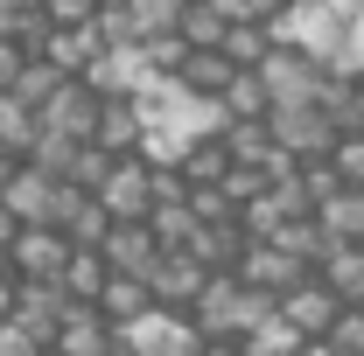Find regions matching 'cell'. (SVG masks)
I'll list each match as a JSON object with an SVG mask.
<instances>
[{
    "mask_svg": "<svg viewBox=\"0 0 364 356\" xmlns=\"http://www.w3.org/2000/svg\"><path fill=\"white\" fill-rule=\"evenodd\" d=\"M267 43L287 49V56H309V63L329 70V63L343 56V21H336L322 0H280L273 21H267Z\"/></svg>",
    "mask_w": 364,
    "mask_h": 356,
    "instance_id": "cell-1",
    "label": "cell"
},
{
    "mask_svg": "<svg viewBox=\"0 0 364 356\" xmlns=\"http://www.w3.org/2000/svg\"><path fill=\"white\" fill-rule=\"evenodd\" d=\"M252 77H259V91H267V112H322L329 91H336V77H329L322 63L287 56V49H267V63H259Z\"/></svg>",
    "mask_w": 364,
    "mask_h": 356,
    "instance_id": "cell-2",
    "label": "cell"
},
{
    "mask_svg": "<svg viewBox=\"0 0 364 356\" xmlns=\"http://www.w3.org/2000/svg\"><path fill=\"white\" fill-rule=\"evenodd\" d=\"M91 203H98L112 223H147V217H154V168H140L134 154H127V161H112L105 182L91 189Z\"/></svg>",
    "mask_w": 364,
    "mask_h": 356,
    "instance_id": "cell-3",
    "label": "cell"
},
{
    "mask_svg": "<svg viewBox=\"0 0 364 356\" xmlns=\"http://www.w3.org/2000/svg\"><path fill=\"white\" fill-rule=\"evenodd\" d=\"M196 328H189V314H168V308H147L140 321H127L119 335H112V350L127 356H196Z\"/></svg>",
    "mask_w": 364,
    "mask_h": 356,
    "instance_id": "cell-4",
    "label": "cell"
},
{
    "mask_svg": "<svg viewBox=\"0 0 364 356\" xmlns=\"http://www.w3.org/2000/svg\"><path fill=\"white\" fill-rule=\"evenodd\" d=\"M267 140L287 168H309L336 147V126H329V112H267Z\"/></svg>",
    "mask_w": 364,
    "mask_h": 356,
    "instance_id": "cell-5",
    "label": "cell"
},
{
    "mask_svg": "<svg viewBox=\"0 0 364 356\" xmlns=\"http://www.w3.org/2000/svg\"><path fill=\"white\" fill-rule=\"evenodd\" d=\"M273 314H280V321H287V328H294L301 343H322V335H329V321L343 314V301H336V294L322 287L316 272H309L301 287H287V294L273 301Z\"/></svg>",
    "mask_w": 364,
    "mask_h": 356,
    "instance_id": "cell-6",
    "label": "cell"
},
{
    "mask_svg": "<svg viewBox=\"0 0 364 356\" xmlns=\"http://www.w3.org/2000/svg\"><path fill=\"white\" fill-rule=\"evenodd\" d=\"M203 279H210V272L196 266L189 252H161L154 272H147V301H154V308H168V314H189V301L203 294Z\"/></svg>",
    "mask_w": 364,
    "mask_h": 356,
    "instance_id": "cell-7",
    "label": "cell"
},
{
    "mask_svg": "<svg viewBox=\"0 0 364 356\" xmlns=\"http://www.w3.org/2000/svg\"><path fill=\"white\" fill-rule=\"evenodd\" d=\"M63 259H70V238L63 230H14V245H7V272L14 279H49L56 287Z\"/></svg>",
    "mask_w": 364,
    "mask_h": 356,
    "instance_id": "cell-8",
    "label": "cell"
},
{
    "mask_svg": "<svg viewBox=\"0 0 364 356\" xmlns=\"http://www.w3.org/2000/svg\"><path fill=\"white\" fill-rule=\"evenodd\" d=\"M91 119H98V98H91L77 77H63L56 98L36 112V133H56V140H91Z\"/></svg>",
    "mask_w": 364,
    "mask_h": 356,
    "instance_id": "cell-9",
    "label": "cell"
},
{
    "mask_svg": "<svg viewBox=\"0 0 364 356\" xmlns=\"http://www.w3.org/2000/svg\"><path fill=\"white\" fill-rule=\"evenodd\" d=\"M98 259H105V272H119V279H147L154 259H161V245H154L147 223H112L105 245H98Z\"/></svg>",
    "mask_w": 364,
    "mask_h": 356,
    "instance_id": "cell-10",
    "label": "cell"
},
{
    "mask_svg": "<svg viewBox=\"0 0 364 356\" xmlns=\"http://www.w3.org/2000/svg\"><path fill=\"white\" fill-rule=\"evenodd\" d=\"M309 223H316L329 245H358V238H364V189H336V196H322L316 210H309Z\"/></svg>",
    "mask_w": 364,
    "mask_h": 356,
    "instance_id": "cell-11",
    "label": "cell"
},
{
    "mask_svg": "<svg viewBox=\"0 0 364 356\" xmlns=\"http://www.w3.org/2000/svg\"><path fill=\"white\" fill-rule=\"evenodd\" d=\"M49 356H112V328L91 308H70L56 321V335H49Z\"/></svg>",
    "mask_w": 364,
    "mask_h": 356,
    "instance_id": "cell-12",
    "label": "cell"
},
{
    "mask_svg": "<svg viewBox=\"0 0 364 356\" xmlns=\"http://www.w3.org/2000/svg\"><path fill=\"white\" fill-rule=\"evenodd\" d=\"M316 279L343 301V308H358L364 301V245H329L322 266H316Z\"/></svg>",
    "mask_w": 364,
    "mask_h": 356,
    "instance_id": "cell-13",
    "label": "cell"
},
{
    "mask_svg": "<svg viewBox=\"0 0 364 356\" xmlns=\"http://www.w3.org/2000/svg\"><path fill=\"white\" fill-rule=\"evenodd\" d=\"M182 14H189V0H127V7H119V21H127L134 49H140V43H154V35H176Z\"/></svg>",
    "mask_w": 364,
    "mask_h": 356,
    "instance_id": "cell-14",
    "label": "cell"
},
{
    "mask_svg": "<svg viewBox=\"0 0 364 356\" xmlns=\"http://www.w3.org/2000/svg\"><path fill=\"white\" fill-rule=\"evenodd\" d=\"M231 77H238V70H231L218 49H189V56H182V70H176V84L189 91V98H210V105H218V91H225Z\"/></svg>",
    "mask_w": 364,
    "mask_h": 356,
    "instance_id": "cell-15",
    "label": "cell"
},
{
    "mask_svg": "<svg viewBox=\"0 0 364 356\" xmlns=\"http://www.w3.org/2000/svg\"><path fill=\"white\" fill-rule=\"evenodd\" d=\"M56 84H63V70H49L43 56H21V70H14V84H7V98H14V105H21L28 119H36V112H43L49 98H56Z\"/></svg>",
    "mask_w": 364,
    "mask_h": 356,
    "instance_id": "cell-16",
    "label": "cell"
},
{
    "mask_svg": "<svg viewBox=\"0 0 364 356\" xmlns=\"http://www.w3.org/2000/svg\"><path fill=\"white\" fill-rule=\"evenodd\" d=\"M105 279H112V272H105V259H98V252H70V259H63V272H56V294H63V301H77V308H91Z\"/></svg>",
    "mask_w": 364,
    "mask_h": 356,
    "instance_id": "cell-17",
    "label": "cell"
},
{
    "mask_svg": "<svg viewBox=\"0 0 364 356\" xmlns=\"http://www.w3.org/2000/svg\"><path fill=\"white\" fill-rule=\"evenodd\" d=\"M176 175H182V189H218V182L231 175L225 140H196V147H189V154L176 161Z\"/></svg>",
    "mask_w": 364,
    "mask_h": 356,
    "instance_id": "cell-18",
    "label": "cell"
},
{
    "mask_svg": "<svg viewBox=\"0 0 364 356\" xmlns=\"http://www.w3.org/2000/svg\"><path fill=\"white\" fill-rule=\"evenodd\" d=\"M225 28H231V21L210 7V0H189V14H182L176 35H182V49H218V43H225Z\"/></svg>",
    "mask_w": 364,
    "mask_h": 356,
    "instance_id": "cell-19",
    "label": "cell"
},
{
    "mask_svg": "<svg viewBox=\"0 0 364 356\" xmlns=\"http://www.w3.org/2000/svg\"><path fill=\"white\" fill-rule=\"evenodd\" d=\"M267 28H225V43H218V56H225L231 70H259L267 63Z\"/></svg>",
    "mask_w": 364,
    "mask_h": 356,
    "instance_id": "cell-20",
    "label": "cell"
},
{
    "mask_svg": "<svg viewBox=\"0 0 364 356\" xmlns=\"http://www.w3.org/2000/svg\"><path fill=\"white\" fill-rule=\"evenodd\" d=\"M294 350H301V335H294L280 314H267V321H259V328L238 343V356H294Z\"/></svg>",
    "mask_w": 364,
    "mask_h": 356,
    "instance_id": "cell-21",
    "label": "cell"
},
{
    "mask_svg": "<svg viewBox=\"0 0 364 356\" xmlns=\"http://www.w3.org/2000/svg\"><path fill=\"white\" fill-rule=\"evenodd\" d=\"M28 140H36V119L14 98H0V161H28Z\"/></svg>",
    "mask_w": 364,
    "mask_h": 356,
    "instance_id": "cell-22",
    "label": "cell"
},
{
    "mask_svg": "<svg viewBox=\"0 0 364 356\" xmlns=\"http://www.w3.org/2000/svg\"><path fill=\"white\" fill-rule=\"evenodd\" d=\"M322 343H329L336 356H364V314H358V308H343L336 321H329V335H322Z\"/></svg>",
    "mask_w": 364,
    "mask_h": 356,
    "instance_id": "cell-23",
    "label": "cell"
},
{
    "mask_svg": "<svg viewBox=\"0 0 364 356\" xmlns=\"http://www.w3.org/2000/svg\"><path fill=\"white\" fill-rule=\"evenodd\" d=\"M210 7L225 14L231 28H267V21H273V7H280V0H210Z\"/></svg>",
    "mask_w": 364,
    "mask_h": 356,
    "instance_id": "cell-24",
    "label": "cell"
},
{
    "mask_svg": "<svg viewBox=\"0 0 364 356\" xmlns=\"http://www.w3.org/2000/svg\"><path fill=\"white\" fill-rule=\"evenodd\" d=\"M36 14H43L49 28H85L98 7H91V0H36Z\"/></svg>",
    "mask_w": 364,
    "mask_h": 356,
    "instance_id": "cell-25",
    "label": "cell"
},
{
    "mask_svg": "<svg viewBox=\"0 0 364 356\" xmlns=\"http://www.w3.org/2000/svg\"><path fill=\"white\" fill-rule=\"evenodd\" d=\"M0 356H43V350H36V343L14 328V321H0Z\"/></svg>",
    "mask_w": 364,
    "mask_h": 356,
    "instance_id": "cell-26",
    "label": "cell"
},
{
    "mask_svg": "<svg viewBox=\"0 0 364 356\" xmlns=\"http://www.w3.org/2000/svg\"><path fill=\"white\" fill-rule=\"evenodd\" d=\"M14 70H21V49L0 43V98H7V84H14Z\"/></svg>",
    "mask_w": 364,
    "mask_h": 356,
    "instance_id": "cell-27",
    "label": "cell"
},
{
    "mask_svg": "<svg viewBox=\"0 0 364 356\" xmlns=\"http://www.w3.org/2000/svg\"><path fill=\"white\" fill-rule=\"evenodd\" d=\"M14 287H21V279H14V272H0V321L14 314Z\"/></svg>",
    "mask_w": 364,
    "mask_h": 356,
    "instance_id": "cell-28",
    "label": "cell"
},
{
    "mask_svg": "<svg viewBox=\"0 0 364 356\" xmlns=\"http://www.w3.org/2000/svg\"><path fill=\"white\" fill-rule=\"evenodd\" d=\"M322 7H329V14H336V21H343V28H350V14H358L364 0H322Z\"/></svg>",
    "mask_w": 364,
    "mask_h": 356,
    "instance_id": "cell-29",
    "label": "cell"
},
{
    "mask_svg": "<svg viewBox=\"0 0 364 356\" xmlns=\"http://www.w3.org/2000/svg\"><path fill=\"white\" fill-rule=\"evenodd\" d=\"M196 356H238V343H196Z\"/></svg>",
    "mask_w": 364,
    "mask_h": 356,
    "instance_id": "cell-30",
    "label": "cell"
},
{
    "mask_svg": "<svg viewBox=\"0 0 364 356\" xmlns=\"http://www.w3.org/2000/svg\"><path fill=\"white\" fill-rule=\"evenodd\" d=\"M294 356H336V350H329V343H301Z\"/></svg>",
    "mask_w": 364,
    "mask_h": 356,
    "instance_id": "cell-31",
    "label": "cell"
},
{
    "mask_svg": "<svg viewBox=\"0 0 364 356\" xmlns=\"http://www.w3.org/2000/svg\"><path fill=\"white\" fill-rule=\"evenodd\" d=\"M91 7H98V14H105V7H127V0H91Z\"/></svg>",
    "mask_w": 364,
    "mask_h": 356,
    "instance_id": "cell-32",
    "label": "cell"
},
{
    "mask_svg": "<svg viewBox=\"0 0 364 356\" xmlns=\"http://www.w3.org/2000/svg\"><path fill=\"white\" fill-rule=\"evenodd\" d=\"M358 314H364V301H358Z\"/></svg>",
    "mask_w": 364,
    "mask_h": 356,
    "instance_id": "cell-33",
    "label": "cell"
},
{
    "mask_svg": "<svg viewBox=\"0 0 364 356\" xmlns=\"http://www.w3.org/2000/svg\"><path fill=\"white\" fill-rule=\"evenodd\" d=\"M358 245H364V238H358Z\"/></svg>",
    "mask_w": 364,
    "mask_h": 356,
    "instance_id": "cell-34",
    "label": "cell"
}]
</instances>
